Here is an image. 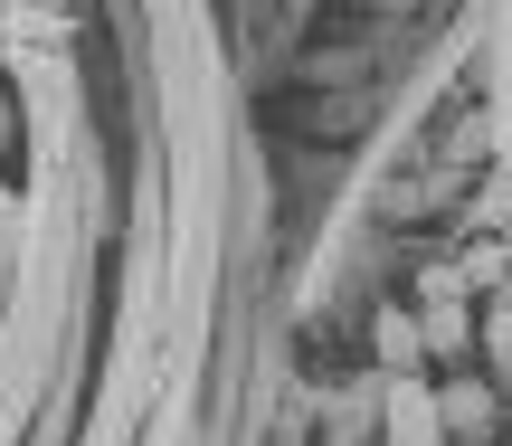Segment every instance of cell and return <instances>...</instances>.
<instances>
[{
	"label": "cell",
	"instance_id": "obj_1",
	"mask_svg": "<svg viewBox=\"0 0 512 446\" xmlns=\"http://www.w3.org/2000/svg\"><path fill=\"white\" fill-rule=\"evenodd\" d=\"M389 437L399 446H437L446 437V409H437L427 380H389Z\"/></svg>",
	"mask_w": 512,
	"mask_h": 446
},
{
	"label": "cell",
	"instance_id": "obj_2",
	"mask_svg": "<svg viewBox=\"0 0 512 446\" xmlns=\"http://www.w3.org/2000/svg\"><path fill=\"white\" fill-rule=\"evenodd\" d=\"M475 323H484V314H465V304H418V342H427V361H456L465 342H475Z\"/></svg>",
	"mask_w": 512,
	"mask_h": 446
},
{
	"label": "cell",
	"instance_id": "obj_3",
	"mask_svg": "<svg viewBox=\"0 0 512 446\" xmlns=\"http://www.w3.org/2000/svg\"><path fill=\"white\" fill-rule=\"evenodd\" d=\"M437 409H446V428H456V437H475V428H494V409H503V399H494V380H456Z\"/></svg>",
	"mask_w": 512,
	"mask_h": 446
},
{
	"label": "cell",
	"instance_id": "obj_4",
	"mask_svg": "<svg viewBox=\"0 0 512 446\" xmlns=\"http://www.w3.org/2000/svg\"><path fill=\"white\" fill-rule=\"evenodd\" d=\"M475 352L494 361V380H512V295H503V304H484V323H475Z\"/></svg>",
	"mask_w": 512,
	"mask_h": 446
},
{
	"label": "cell",
	"instance_id": "obj_5",
	"mask_svg": "<svg viewBox=\"0 0 512 446\" xmlns=\"http://www.w3.org/2000/svg\"><path fill=\"white\" fill-rule=\"evenodd\" d=\"M380 361H389V371H399V380H408V371H418V361H427V342L408 333V314H380Z\"/></svg>",
	"mask_w": 512,
	"mask_h": 446
},
{
	"label": "cell",
	"instance_id": "obj_6",
	"mask_svg": "<svg viewBox=\"0 0 512 446\" xmlns=\"http://www.w3.org/2000/svg\"><path fill=\"white\" fill-rule=\"evenodd\" d=\"M503 418H512V409H503Z\"/></svg>",
	"mask_w": 512,
	"mask_h": 446
}]
</instances>
